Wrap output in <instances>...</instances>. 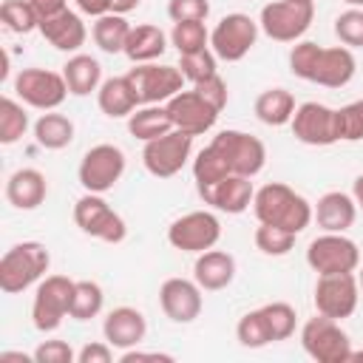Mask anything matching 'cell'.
Returning a JSON list of instances; mask_svg holds the SVG:
<instances>
[{"instance_id": "cell-1", "label": "cell", "mask_w": 363, "mask_h": 363, "mask_svg": "<svg viewBox=\"0 0 363 363\" xmlns=\"http://www.w3.org/2000/svg\"><path fill=\"white\" fill-rule=\"evenodd\" d=\"M289 71L298 79L318 82L323 88H343L352 82L357 71V60L346 45L320 48L312 40H298L289 51Z\"/></svg>"}, {"instance_id": "cell-2", "label": "cell", "mask_w": 363, "mask_h": 363, "mask_svg": "<svg viewBox=\"0 0 363 363\" xmlns=\"http://www.w3.org/2000/svg\"><path fill=\"white\" fill-rule=\"evenodd\" d=\"M252 213L261 224H275L289 233H303L312 221V204L284 182H269L255 190Z\"/></svg>"}, {"instance_id": "cell-3", "label": "cell", "mask_w": 363, "mask_h": 363, "mask_svg": "<svg viewBox=\"0 0 363 363\" xmlns=\"http://www.w3.org/2000/svg\"><path fill=\"white\" fill-rule=\"evenodd\" d=\"M51 255L40 241H20L0 258V289L14 295L43 281L48 272Z\"/></svg>"}, {"instance_id": "cell-4", "label": "cell", "mask_w": 363, "mask_h": 363, "mask_svg": "<svg viewBox=\"0 0 363 363\" xmlns=\"http://www.w3.org/2000/svg\"><path fill=\"white\" fill-rule=\"evenodd\" d=\"M315 20L312 0H275L261 9L258 26L269 40L278 43H298Z\"/></svg>"}, {"instance_id": "cell-5", "label": "cell", "mask_w": 363, "mask_h": 363, "mask_svg": "<svg viewBox=\"0 0 363 363\" xmlns=\"http://www.w3.org/2000/svg\"><path fill=\"white\" fill-rule=\"evenodd\" d=\"M77 281L65 275H45L37 284L34 301H31V323L37 332H54L71 315V298H74Z\"/></svg>"}, {"instance_id": "cell-6", "label": "cell", "mask_w": 363, "mask_h": 363, "mask_svg": "<svg viewBox=\"0 0 363 363\" xmlns=\"http://www.w3.org/2000/svg\"><path fill=\"white\" fill-rule=\"evenodd\" d=\"M301 346L318 363H343L352 357V340L340 329V320L315 315L301 326Z\"/></svg>"}, {"instance_id": "cell-7", "label": "cell", "mask_w": 363, "mask_h": 363, "mask_svg": "<svg viewBox=\"0 0 363 363\" xmlns=\"http://www.w3.org/2000/svg\"><path fill=\"white\" fill-rule=\"evenodd\" d=\"M74 221H77V227L85 235L99 238L105 244H119L128 235L125 218L102 199V193H85L82 199H77V204H74Z\"/></svg>"}, {"instance_id": "cell-8", "label": "cell", "mask_w": 363, "mask_h": 363, "mask_svg": "<svg viewBox=\"0 0 363 363\" xmlns=\"http://www.w3.org/2000/svg\"><path fill=\"white\" fill-rule=\"evenodd\" d=\"M258 23L250 17V14H241V11H233V14H224L216 28L210 31V48L218 60L224 62H238L250 54V48L255 45L258 40Z\"/></svg>"}, {"instance_id": "cell-9", "label": "cell", "mask_w": 363, "mask_h": 363, "mask_svg": "<svg viewBox=\"0 0 363 363\" xmlns=\"http://www.w3.org/2000/svg\"><path fill=\"white\" fill-rule=\"evenodd\" d=\"M190 150H193V136L184 133V130H179V128H173L164 136L145 142V147H142V164H145V170L150 176L170 179V176H176L187 164Z\"/></svg>"}, {"instance_id": "cell-10", "label": "cell", "mask_w": 363, "mask_h": 363, "mask_svg": "<svg viewBox=\"0 0 363 363\" xmlns=\"http://www.w3.org/2000/svg\"><path fill=\"white\" fill-rule=\"evenodd\" d=\"M230 164V173L235 176H258L267 164V147L258 136H250L244 130H221L210 142Z\"/></svg>"}, {"instance_id": "cell-11", "label": "cell", "mask_w": 363, "mask_h": 363, "mask_svg": "<svg viewBox=\"0 0 363 363\" xmlns=\"http://www.w3.org/2000/svg\"><path fill=\"white\" fill-rule=\"evenodd\" d=\"M306 264L318 275H332V272H354L360 264V250L352 238L343 233H323L309 241L306 247Z\"/></svg>"}, {"instance_id": "cell-12", "label": "cell", "mask_w": 363, "mask_h": 363, "mask_svg": "<svg viewBox=\"0 0 363 363\" xmlns=\"http://www.w3.org/2000/svg\"><path fill=\"white\" fill-rule=\"evenodd\" d=\"M14 94L37 108V111H54L65 102V96L71 94L68 85H65V77L57 74V71H48V68H23L17 77H14Z\"/></svg>"}, {"instance_id": "cell-13", "label": "cell", "mask_w": 363, "mask_h": 363, "mask_svg": "<svg viewBox=\"0 0 363 363\" xmlns=\"http://www.w3.org/2000/svg\"><path fill=\"white\" fill-rule=\"evenodd\" d=\"M125 173V153L116 145H94L79 162V184L85 193H108Z\"/></svg>"}, {"instance_id": "cell-14", "label": "cell", "mask_w": 363, "mask_h": 363, "mask_svg": "<svg viewBox=\"0 0 363 363\" xmlns=\"http://www.w3.org/2000/svg\"><path fill=\"white\" fill-rule=\"evenodd\" d=\"M221 238V221L210 210H193L179 216L167 227V241L173 250L182 252H204L213 250Z\"/></svg>"}, {"instance_id": "cell-15", "label": "cell", "mask_w": 363, "mask_h": 363, "mask_svg": "<svg viewBox=\"0 0 363 363\" xmlns=\"http://www.w3.org/2000/svg\"><path fill=\"white\" fill-rule=\"evenodd\" d=\"M357 301H360V284L352 272L318 275V284H315L318 315H326L332 320H343L357 309Z\"/></svg>"}, {"instance_id": "cell-16", "label": "cell", "mask_w": 363, "mask_h": 363, "mask_svg": "<svg viewBox=\"0 0 363 363\" xmlns=\"http://www.w3.org/2000/svg\"><path fill=\"white\" fill-rule=\"evenodd\" d=\"M139 96V105H159L167 102L182 91V71L179 65H156V62H139L125 74Z\"/></svg>"}, {"instance_id": "cell-17", "label": "cell", "mask_w": 363, "mask_h": 363, "mask_svg": "<svg viewBox=\"0 0 363 363\" xmlns=\"http://www.w3.org/2000/svg\"><path fill=\"white\" fill-rule=\"evenodd\" d=\"M289 128H292L298 142L312 145V147H326V145L340 142L337 139V108H329L323 102L298 105Z\"/></svg>"}, {"instance_id": "cell-18", "label": "cell", "mask_w": 363, "mask_h": 363, "mask_svg": "<svg viewBox=\"0 0 363 363\" xmlns=\"http://www.w3.org/2000/svg\"><path fill=\"white\" fill-rule=\"evenodd\" d=\"M164 108H167V113H170V119H173V128L184 130V133H190V136L207 133V130L216 125L218 113H221V111H216L196 88L179 91L176 96H170V99L164 102Z\"/></svg>"}, {"instance_id": "cell-19", "label": "cell", "mask_w": 363, "mask_h": 363, "mask_svg": "<svg viewBox=\"0 0 363 363\" xmlns=\"http://www.w3.org/2000/svg\"><path fill=\"white\" fill-rule=\"evenodd\" d=\"M159 303L173 323H193L204 306L201 286L196 284V278H167L159 286Z\"/></svg>"}, {"instance_id": "cell-20", "label": "cell", "mask_w": 363, "mask_h": 363, "mask_svg": "<svg viewBox=\"0 0 363 363\" xmlns=\"http://www.w3.org/2000/svg\"><path fill=\"white\" fill-rule=\"evenodd\" d=\"M199 196H201L204 204H210V207H216L221 213L238 216V213H244L252 204L255 190H252V182L247 176H235L233 173V176H227V179H221V182L199 190Z\"/></svg>"}, {"instance_id": "cell-21", "label": "cell", "mask_w": 363, "mask_h": 363, "mask_svg": "<svg viewBox=\"0 0 363 363\" xmlns=\"http://www.w3.org/2000/svg\"><path fill=\"white\" fill-rule=\"evenodd\" d=\"M102 335L105 340L113 346V349H133L145 340L147 335V320L139 309L133 306H116L105 315V323H102Z\"/></svg>"}, {"instance_id": "cell-22", "label": "cell", "mask_w": 363, "mask_h": 363, "mask_svg": "<svg viewBox=\"0 0 363 363\" xmlns=\"http://www.w3.org/2000/svg\"><path fill=\"white\" fill-rule=\"evenodd\" d=\"M57 51H79L85 45V37H88V28L82 23V17L71 9L48 17V20H40V28H37Z\"/></svg>"}, {"instance_id": "cell-23", "label": "cell", "mask_w": 363, "mask_h": 363, "mask_svg": "<svg viewBox=\"0 0 363 363\" xmlns=\"http://www.w3.org/2000/svg\"><path fill=\"white\" fill-rule=\"evenodd\" d=\"M315 218H318V227L323 233H346L354 218H357V204L349 193H340V190H329L318 199L315 204Z\"/></svg>"}, {"instance_id": "cell-24", "label": "cell", "mask_w": 363, "mask_h": 363, "mask_svg": "<svg viewBox=\"0 0 363 363\" xmlns=\"http://www.w3.org/2000/svg\"><path fill=\"white\" fill-rule=\"evenodd\" d=\"M193 278L201 289L207 292H218L224 286L233 284L235 278V258L224 250H204L199 252L196 264H193Z\"/></svg>"}, {"instance_id": "cell-25", "label": "cell", "mask_w": 363, "mask_h": 363, "mask_svg": "<svg viewBox=\"0 0 363 363\" xmlns=\"http://www.w3.org/2000/svg\"><path fill=\"white\" fill-rule=\"evenodd\" d=\"M48 182L37 167H20L6 182V199L17 210H34L45 201Z\"/></svg>"}, {"instance_id": "cell-26", "label": "cell", "mask_w": 363, "mask_h": 363, "mask_svg": "<svg viewBox=\"0 0 363 363\" xmlns=\"http://www.w3.org/2000/svg\"><path fill=\"white\" fill-rule=\"evenodd\" d=\"M96 105L105 116L111 119H122V116H130L136 108H139V96L130 85L128 77H111L99 85L96 91Z\"/></svg>"}, {"instance_id": "cell-27", "label": "cell", "mask_w": 363, "mask_h": 363, "mask_svg": "<svg viewBox=\"0 0 363 363\" xmlns=\"http://www.w3.org/2000/svg\"><path fill=\"white\" fill-rule=\"evenodd\" d=\"M164 48H167L164 31H162L159 26L142 23V26H133V28H130V37H128L122 54H125L130 62L139 65V62H153V60H159V57L164 54Z\"/></svg>"}, {"instance_id": "cell-28", "label": "cell", "mask_w": 363, "mask_h": 363, "mask_svg": "<svg viewBox=\"0 0 363 363\" xmlns=\"http://www.w3.org/2000/svg\"><path fill=\"white\" fill-rule=\"evenodd\" d=\"M62 77L74 96H88L91 91H99L102 85V65L91 54H74L62 65Z\"/></svg>"}, {"instance_id": "cell-29", "label": "cell", "mask_w": 363, "mask_h": 363, "mask_svg": "<svg viewBox=\"0 0 363 363\" xmlns=\"http://www.w3.org/2000/svg\"><path fill=\"white\" fill-rule=\"evenodd\" d=\"M295 96L286 91V88H267L258 94L255 99V116L269 125V128H281V125H289L292 122V113H295Z\"/></svg>"}, {"instance_id": "cell-30", "label": "cell", "mask_w": 363, "mask_h": 363, "mask_svg": "<svg viewBox=\"0 0 363 363\" xmlns=\"http://www.w3.org/2000/svg\"><path fill=\"white\" fill-rule=\"evenodd\" d=\"M128 130H130V136L150 142V139H159L167 130H173V119L164 105H142L128 116Z\"/></svg>"}, {"instance_id": "cell-31", "label": "cell", "mask_w": 363, "mask_h": 363, "mask_svg": "<svg viewBox=\"0 0 363 363\" xmlns=\"http://www.w3.org/2000/svg\"><path fill=\"white\" fill-rule=\"evenodd\" d=\"M34 139L45 150H62V147H68L74 142V122L65 113L45 111L34 122Z\"/></svg>"}, {"instance_id": "cell-32", "label": "cell", "mask_w": 363, "mask_h": 363, "mask_svg": "<svg viewBox=\"0 0 363 363\" xmlns=\"http://www.w3.org/2000/svg\"><path fill=\"white\" fill-rule=\"evenodd\" d=\"M130 23L125 20V14H116V11H108L102 17H96L91 34H94V43L105 51V54H122L125 51V43L130 37Z\"/></svg>"}, {"instance_id": "cell-33", "label": "cell", "mask_w": 363, "mask_h": 363, "mask_svg": "<svg viewBox=\"0 0 363 363\" xmlns=\"http://www.w3.org/2000/svg\"><path fill=\"white\" fill-rule=\"evenodd\" d=\"M227 176H233L230 173V164H227V159L213 145H207L204 150H199V156L193 159V179H196V187L199 190H204V187H210V184H216V182H221Z\"/></svg>"}, {"instance_id": "cell-34", "label": "cell", "mask_w": 363, "mask_h": 363, "mask_svg": "<svg viewBox=\"0 0 363 363\" xmlns=\"http://www.w3.org/2000/svg\"><path fill=\"white\" fill-rule=\"evenodd\" d=\"M105 303V292L96 281H77L74 286V298H71V315L74 320H91L102 312Z\"/></svg>"}, {"instance_id": "cell-35", "label": "cell", "mask_w": 363, "mask_h": 363, "mask_svg": "<svg viewBox=\"0 0 363 363\" xmlns=\"http://www.w3.org/2000/svg\"><path fill=\"white\" fill-rule=\"evenodd\" d=\"M170 43L176 45L179 54H193L201 48H210V31L204 28V20H184L173 23Z\"/></svg>"}, {"instance_id": "cell-36", "label": "cell", "mask_w": 363, "mask_h": 363, "mask_svg": "<svg viewBox=\"0 0 363 363\" xmlns=\"http://www.w3.org/2000/svg\"><path fill=\"white\" fill-rule=\"evenodd\" d=\"M235 337L244 349H261L267 343H272V335H269V326H267V318L261 309H252L247 315L238 318L235 323Z\"/></svg>"}, {"instance_id": "cell-37", "label": "cell", "mask_w": 363, "mask_h": 363, "mask_svg": "<svg viewBox=\"0 0 363 363\" xmlns=\"http://www.w3.org/2000/svg\"><path fill=\"white\" fill-rule=\"evenodd\" d=\"M26 130H28V113L23 111L17 99L3 96L0 99V142L14 145Z\"/></svg>"}, {"instance_id": "cell-38", "label": "cell", "mask_w": 363, "mask_h": 363, "mask_svg": "<svg viewBox=\"0 0 363 363\" xmlns=\"http://www.w3.org/2000/svg\"><path fill=\"white\" fill-rule=\"evenodd\" d=\"M0 20L14 34H28V31L40 28V17L28 0H3L0 3Z\"/></svg>"}, {"instance_id": "cell-39", "label": "cell", "mask_w": 363, "mask_h": 363, "mask_svg": "<svg viewBox=\"0 0 363 363\" xmlns=\"http://www.w3.org/2000/svg\"><path fill=\"white\" fill-rule=\"evenodd\" d=\"M255 247H258L264 255L281 258V255H286V252L295 247V233H289V230H284V227H275V224H261V221H258Z\"/></svg>"}, {"instance_id": "cell-40", "label": "cell", "mask_w": 363, "mask_h": 363, "mask_svg": "<svg viewBox=\"0 0 363 363\" xmlns=\"http://www.w3.org/2000/svg\"><path fill=\"white\" fill-rule=\"evenodd\" d=\"M261 312H264V318H267L272 343H275V340H286V337H292V332H295V320H298L295 306H289L286 301H272V303H264Z\"/></svg>"}, {"instance_id": "cell-41", "label": "cell", "mask_w": 363, "mask_h": 363, "mask_svg": "<svg viewBox=\"0 0 363 363\" xmlns=\"http://www.w3.org/2000/svg\"><path fill=\"white\" fill-rule=\"evenodd\" d=\"M216 60L218 57L213 54V48H201V51H193V54H179V71H182L184 79H190L196 85V82L218 74Z\"/></svg>"}, {"instance_id": "cell-42", "label": "cell", "mask_w": 363, "mask_h": 363, "mask_svg": "<svg viewBox=\"0 0 363 363\" xmlns=\"http://www.w3.org/2000/svg\"><path fill=\"white\" fill-rule=\"evenodd\" d=\"M335 34L346 48H363V9H346L335 17Z\"/></svg>"}, {"instance_id": "cell-43", "label": "cell", "mask_w": 363, "mask_h": 363, "mask_svg": "<svg viewBox=\"0 0 363 363\" xmlns=\"http://www.w3.org/2000/svg\"><path fill=\"white\" fill-rule=\"evenodd\" d=\"M337 139L340 142L363 139V99L337 108Z\"/></svg>"}, {"instance_id": "cell-44", "label": "cell", "mask_w": 363, "mask_h": 363, "mask_svg": "<svg viewBox=\"0 0 363 363\" xmlns=\"http://www.w3.org/2000/svg\"><path fill=\"white\" fill-rule=\"evenodd\" d=\"M210 14V3L207 0H170L167 3V17L173 23H184V20H207Z\"/></svg>"}, {"instance_id": "cell-45", "label": "cell", "mask_w": 363, "mask_h": 363, "mask_svg": "<svg viewBox=\"0 0 363 363\" xmlns=\"http://www.w3.org/2000/svg\"><path fill=\"white\" fill-rule=\"evenodd\" d=\"M77 360V352L65 340H43L34 349V363H71Z\"/></svg>"}, {"instance_id": "cell-46", "label": "cell", "mask_w": 363, "mask_h": 363, "mask_svg": "<svg viewBox=\"0 0 363 363\" xmlns=\"http://www.w3.org/2000/svg\"><path fill=\"white\" fill-rule=\"evenodd\" d=\"M216 111H224L227 108V99H230V91H227V82L218 77V74H213V77H207V79H201V82H196L193 85Z\"/></svg>"}, {"instance_id": "cell-47", "label": "cell", "mask_w": 363, "mask_h": 363, "mask_svg": "<svg viewBox=\"0 0 363 363\" xmlns=\"http://www.w3.org/2000/svg\"><path fill=\"white\" fill-rule=\"evenodd\" d=\"M113 360V346L105 343H85L77 352V363H111Z\"/></svg>"}, {"instance_id": "cell-48", "label": "cell", "mask_w": 363, "mask_h": 363, "mask_svg": "<svg viewBox=\"0 0 363 363\" xmlns=\"http://www.w3.org/2000/svg\"><path fill=\"white\" fill-rule=\"evenodd\" d=\"M28 3L37 11L40 20H48V17H54V14H60V11L68 9V0H28Z\"/></svg>"}, {"instance_id": "cell-49", "label": "cell", "mask_w": 363, "mask_h": 363, "mask_svg": "<svg viewBox=\"0 0 363 363\" xmlns=\"http://www.w3.org/2000/svg\"><path fill=\"white\" fill-rule=\"evenodd\" d=\"M136 360H164V363H170L173 354H162V352H139L136 346L122 352V363H136Z\"/></svg>"}, {"instance_id": "cell-50", "label": "cell", "mask_w": 363, "mask_h": 363, "mask_svg": "<svg viewBox=\"0 0 363 363\" xmlns=\"http://www.w3.org/2000/svg\"><path fill=\"white\" fill-rule=\"evenodd\" d=\"M74 3L82 14H91V17H102L111 11V0H74Z\"/></svg>"}, {"instance_id": "cell-51", "label": "cell", "mask_w": 363, "mask_h": 363, "mask_svg": "<svg viewBox=\"0 0 363 363\" xmlns=\"http://www.w3.org/2000/svg\"><path fill=\"white\" fill-rule=\"evenodd\" d=\"M139 3H142V0H111V11H116V14H128V11H133Z\"/></svg>"}, {"instance_id": "cell-52", "label": "cell", "mask_w": 363, "mask_h": 363, "mask_svg": "<svg viewBox=\"0 0 363 363\" xmlns=\"http://www.w3.org/2000/svg\"><path fill=\"white\" fill-rule=\"evenodd\" d=\"M9 360H20V363H28V360H34V354L28 357V354H23V352H0V363H9Z\"/></svg>"}, {"instance_id": "cell-53", "label": "cell", "mask_w": 363, "mask_h": 363, "mask_svg": "<svg viewBox=\"0 0 363 363\" xmlns=\"http://www.w3.org/2000/svg\"><path fill=\"white\" fill-rule=\"evenodd\" d=\"M352 199L357 204V210H363V176L354 179V187H352Z\"/></svg>"}, {"instance_id": "cell-54", "label": "cell", "mask_w": 363, "mask_h": 363, "mask_svg": "<svg viewBox=\"0 0 363 363\" xmlns=\"http://www.w3.org/2000/svg\"><path fill=\"white\" fill-rule=\"evenodd\" d=\"M343 3H349V9H363V0H343Z\"/></svg>"}, {"instance_id": "cell-55", "label": "cell", "mask_w": 363, "mask_h": 363, "mask_svg": "<svg viewBox=\"0 0 363 363\" xmlns=\"http://www.w3.org/2000/svg\"><path fill=\"white\" fill-rule=\"evenodd\" d=\"M349 360H363V349H360V352L352 349V357H349Z\"/></svg>"}, {"instance_id": "cell-56", "label": "cell", "mask_w": 363, "mask_h": 363, "mask_svg": "<svg viewBox=\"0 0 363 363\" xmlns=\"http://www.w3.org/2000/svg\"><path fill=\"white\" fill-rule=\"evenodd\" d=\"M357 284H360V292H363V267H360V275H357Z\"/></svg>"}, {"instance_id": "cell-57", "label": "cell", "mask_w": 363, "mask_h": 363, "mask_svg": "<svg viewBox=\"0 0 363 363\" xmlns=\"http://www.w3.org/2000/svg\"><path fill=\"white\" fill-rule=\"evenodd\" d=\"M312 3H315V0H312Z\"/></svg>"}]
</instances>
